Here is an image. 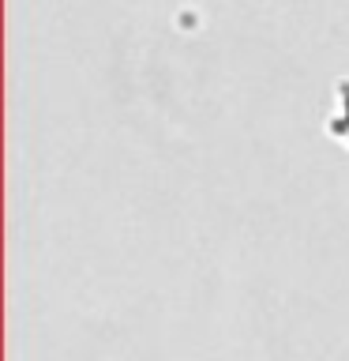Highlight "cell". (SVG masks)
Listing matches in <instances>:
<instances>
[{"mask_svg":"<svg viewBox=\"0 0 349 361\" xmlns=\"http://www.w3.org/2000/svg\"><path fill=\"white\" fill-rule=\"evenodd\" d=\"M338 98H342V113L326 121V132L349 140V79H342V83H338Z\"/></svg>","mask_w":349,"mask_h":361,"instance_id":"cell-1","label":"cell"}]
</instances>
